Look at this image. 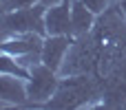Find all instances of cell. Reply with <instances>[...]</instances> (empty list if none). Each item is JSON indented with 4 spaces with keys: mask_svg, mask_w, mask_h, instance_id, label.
<instances>
[{
    "mask_svg": "<svg viewBox=\"0 0 126 110\" xmlns=\"http://www.w3.org/2000/svg\"><path fill=\"white\" fill-rule=\"evenodd\" d=\"M42 42L44 37L38 33H11V37L0 42V53L18 57V62L31 71V66L42 62Z\"/></svg>",
    "mask_w": 126,
    "mask_h": 110,
    "instance_id": "5",
    "label": "cell"
},
{
    "mask_svg": "<svg viewBox=\"0 0 126 110\" xmlns=\"http://www.w3.org/2000/svg\"><path fill=\"white\" fill-rule=\"evenodd\" d=\"M44 26H47V35H73L71 33V0H62L58 4L47 7Z\"/></svg>",
    "mask_w": 126,
    "mask_h": 110,
    "instance_id": "8",
    "label": "cell"
},
{
    "mask_svg": "<svg viewBox=\"0 0 126 110\" xmlns=\"http://www.w3.org/2000/svg\"><path fill=\"white\" fill-rule=\"evenodd\" d=\"M73 35H47L42 42V64L49 66L51 71L60 73L62 62L73 44Z\"/></svg>",
    "mask_w": 126,
    "mask_h": 110,
    "instance_id": "7",
    "label": "cell"
},
{
    "mask_svg": "<svg viewBox=\"0 0 126 110\" xmlns=\"http://www.w3.org/2000/svg\"><path fill=\"white\" fill-rule=\"evenodd\" d=\"M93 37L109 46H126V7L113 4L106 7L93 24Z\"/></svg>",
    "mask_w": 126,
    "mask_h": 110,
    "instance_id": "3",
    "label": "cell"
},
{
    "mask_svg": "<svg viewBox=\"0 0 126 110\" xmlns=\"http://www.w3.org/2000/svg\"><path fill=\"white\" fill-rule=\"evenodd\" d=\"M95 18L97 15L82 0H71V33H73V37L91 33L93 24H95Z\"/></svg>",
    "mask_w": 126,
    "mask_h": 110,
    "instance_id": "11",
    "label": "cell"
},
{
    "mask_svg": "<svg viewBox=\"0 0 126 110\" xmlns=\"http://www.w3.org/2000/svg\"><path fill=\"white\" fill-rule=\"evenodd\" d=\"M2 106H4V101H2V99H0V108H2Z\"/></svg>",
    "mask_w": 126,
    "mask_h": 110,
    "instance_id": "16",
    "label": "cell"
},
{
    "mask_svg": "<svg viewBox=\"0 0 126 110\" xmlns=\"http://www.w3.org/2000/svg\"><path fill=\"white\" fill-rule=\"evenodd\" d=\"M44 13H47V7L42 2H35L31 7H24V9H18V11L2 13L0 29L9 31V33H38V35L47 37Z\"/></svg>",
    "mask_w": 126,
    "mask_h": 110,
    "instance_id": "4",
    "label": "cell"
},
{
    "mask_svg": "<svg viewBox=\"0 0 126 110\" xmlns=\"http://www.w3.org/2000/svg\"><path fill=\"white\" fill-rule=\"evenodd\" d=\"M0 73L20 77V79H24V82H27L29 75H31V71H29L27 66H22V64L18 62V57H13V55H9V53H0Z\"/></svg>",
    "mask_w": 126,
    "mask_h": 110,
    "instance_id": "12",
    "label": "cell"
},
{
    "mask_svg": "<svg viewBox=\"0 0 126 110\" xmlns=\"http://www.w3.org/2000/svg\"><path fill=\"white\" fill-rule=\"evenodd\" d=\"M102 99V77L93 73L64 75L55 95L44 104L47 108H84L91 101Z\"/></svg>",
    "mask_w": 126,
    "mask_h": 110,
    "instance_id": "1",
    "label": "cell"
},
{
    "mask_svg": "<svg viewBox=\"0 0 126 110\" xmlns=\"http://www.w3.org/2000/svg\"><path fill=\"white\" fill-rule=\"evenodd\" d=\"M0 13H2V4H0Z\"/></svg>",
    "mask_w": 126,
    "mask_h": 110,
    "instance_id": "17",
    "label": "cell"
},
{
    "mask_svg": "<svg viewBox=\"0 0 126 110\" xmlns=\"http://www.w3.org/2000/svg\"><path fill=\"white\" fill-rule=\"evenodd\" d=\"M38 2H42L44 7H51V4H58V2H62V0H38Z\"/></svg>",
    "mask_w": 126,
    "mask_h": 110,
    "instance_id": "15",
    "label": "cell"
},
{
    "mask_svg": "<svg viewBox=\"0 0 126 110\" xmlns=\"http://www.w3.org/2000/svg\"><path fill=\"white\" fill-rule=\"evenodd\" d=\"M0 99L9 106H27L29 104L27 82L20 79V77L0 73Z\"/></svg>",
    "mask_w": 126,
    "mask_h": 110,
    "instance_id": "9",
    "label": "cell"
},
{
    "mask_svg": "<svg viewBox=\"0 0 126 110\" xmlns=\"http://www.w3.org/2000/svg\"><path fill=\"white\" fill-rule=\"evenodd\" d=\"M38 0H0L2 4V13H9V11H18V9H24V7H31L35 4Z\"/></svg>",
    "mask_w": 126,
    "mask_h": 110,
    "instance_id": "13",
    "label": "cell"
},
{
    "mask_svg": "<svg viewBox=\"0 0 126 110\" xmlns=\"http://www.w3.org/2000/svg\"><path fill=\"white\" fill-rule=\"evenodd\" d=\"M82 2H84V4L95 13V15H100V13L109 7V0H82Z\"/></svg>",
    "mask_w": 126,
    "mask_h": 110,
    "instance_id": "14",
    "label": "cell"
},
{
    "mask_svg": "<svg viewBox=\"0 0 126 110\" xmlns=\"http://www.w3.org/2000/svg\"><path fill=\"white\" fill-rule=\"evenodd\" d=\"M102 106L126 108V77H102Z\"/></svg>",
    "mask_w": 126,
    "mask_h": 110,
    "instance_id": "10",
    "label": "cell"
},
{
    "mask_svg": "<svg viewBox=\"0 0 126 110\" xmlns=\"http://www.w3.org/2000/svg\"><path fill=\"white\" fill-rule=\"evenodd\" d=\"M58 75L60 73L51 71L42 62L31 66V75L27 79V97H29L27 106H44L55 95V90L60 86V77Z\"/></svg>",
    "mask_w": 126,
    "mask_h": 110,
    "instance_id": "6",
    "label": "cell"
},
{
    "mask_svg": "<svg viewBox=\"0 0 126 110\" xmlns=\"http://www.w3.org/2000/svg\"><path fill=\"white\" fill-rule=\"evenodd\" d=\"M102 42H97L93 37V33H86V35H80L73 40L64 62H62V68H60V75H84V73H93L97 75V64H100V53H102Z\"/></svg>",
    "mask_w": 126,
    "mask_h": 110,
    "instance_id": "2",
    "label": "cell"
}]
</instances>
